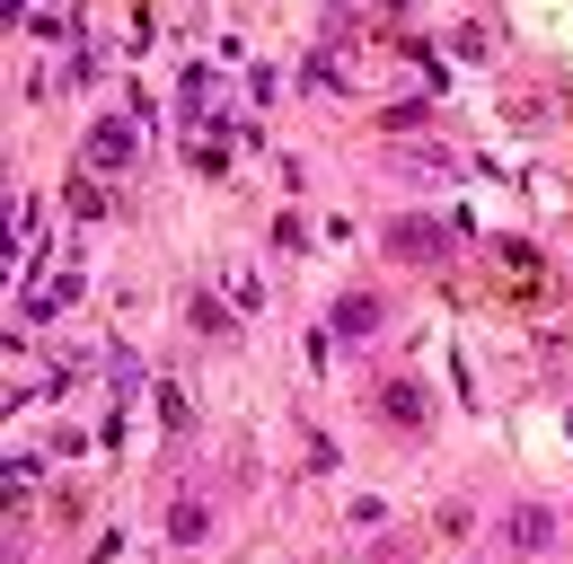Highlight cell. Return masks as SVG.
Wrapping results in <instances>:
<instances>
[{"mask_svg":"<svg viewBox=\"0 0 573 564\" xmlns=\"http://www.w3.org/2000/svg\"><path fill=\"white\" fill-rule=\"evenodd\" d=\"M503 538H512V547H521V556H539V547H547V538H556V512H539V503H521V512H512V521H503Z\"/></svg>","mask_w":573,"mask_h":564,"instance_id":"cell-1","label":"cell"},{"mask_svg":"<svg viewBox=\"0 0 573 564\" xmlns=\"http://www.w3.org/2000/svg\"><path fill=\"white\" fill-rule=\"evenodd\" d=\"M89 159H98V168H124V159H132V123H124V115H107V123L89 132Z\"/></svg>","mask_w":573,"mask_h":564,"instance_id":"cell-2","label":"cell"},{"mask_svg":"<svg viewBox=\"0 0 573 564\" xmlns=\"http://www.w3.org/2000/svg\"><path fill=\"white\" fill-rule=\"evenodd\" d=\"M388 247H397V256H442V229H433V221H397V229H388Z\"/></svg>","mask_w":573,"mask_h":564,"instance_id":"cell-3","label":"cell"},{"mask_svg":"<svg viewBox=\"0 0 573 564\" xmlns=\"http://www.w3.org/2000/svg\"><path fill=\"white\" fill-rule=\"evenodd\" d=\"M336 327H344V336H371V327H379V300H371V291H353V300L336 309Z\"/></svg>","mask_w":573,"mask_h":564,"instance_id":"cell-4","label":"cell"},{"mask_svg":"<svg viewBox=\"0 0 573 564\" xmlns=\"http://www.w3.org/2000/svg\"><path fill=\"white\" fill-rule=\"evenodd\" d=\"M379 406H388V415H397V424H406V433H415V424H424V388H406V379H397V388H388V397H379Z\"/></svg>","mask_w":573,"mask_h":564,"instance_id":"cell-5","label":"cell"},{"mask_svg":"<svg viewBox=\"0 0 573 564\" xmlns=\"http://www.w3.org/2000/svg\"><path fill=\"white\" fill-rule=\"evenodd\" d=\"M159 415H168V433H186V388L177 379H159Z\"/></svg>","mask_w":573,"mask_h":564,"instance_id":"cell-6","label":"cell"},{"mask_svg":"<svg viewBox=\"0 0 573 564\" xmlns=\"http://www.w3.org/2000/svg\"><path fill=\"white\" fill-rule=\"evenodd\" d=\"M168 530H177V538H204V503H195V494H186V503H177V512H168Z\"/></svg>","mask_w":573,"mask_h":564,"instance_id":"cell-7","label":"cell"}]
</instances>
